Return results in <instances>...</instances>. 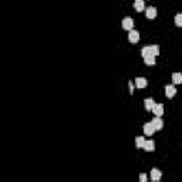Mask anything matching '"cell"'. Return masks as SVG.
Listing matches in <instances>:
<instances>
[{
	"label": "cell",
	"mask_w": 182,
	"mask_h": 182,
	"mask_svg": "<svg viewBox=\"0 0 182 182\" xmlns=\"http://www.w3.org/2000/svg\"><path fill=\"white\" fill-rule=\"evenodd\" d=\"M154 105H155V103H154L152 98H145V100H144V107H145L147 111H152Z\"/></svg>",
	"instance_id": "11"
},
{
	"label": "cell",
	"mask_w": 182,
	"mask_h": 182,
	"mask_svg": "<svg viewBox=\"0 0 182 182\" xmlns=\"http://www.w3.org/2000/svg\"><path fill=\"white\" fill-rule=\"evenodd\" d=\"M161 178H162V172H161L158 168H152V169H151V179L156 182V181H160Z\"/></svg>",
	"instance_id": "4"
},
{
	"label": "cell",
	"mask_w": 182,
	"mask_h": 182,
	"mask_svg": "<svg viewBox=\"0 0 182 182\" xmlns=\"http://www.w3.org/2000/svg\"><path fill=\"white\" fill-rule=\"evenodd\" d=\"M145 14H147L148 19H155L156 17V9L155 7H148L147 10H145Z\"/></svg>",
	"instance_id": "12"
},
{
	"label": "cell",
	"mask_w": 182,
	"mask_h": 182,
	"mask_svg": "<svg viewBox=\"0 0 182 182\" xmlns=\"http://www.w3.org/2000/svg\"><path fill=\"white\" fill-rule=\"evenodd\" d=\"M134 9L137 11H142L145 9V4H144V0H135L134 2Z\"/></svg>",
	"instance_id": "13"
},
{
	"label": "cell",
	"mask_w": 182,
	"mask_h": 182,
	"mask_svg": "<svg viewBox=\"0 0 182 182\" xmlns=\"http://www.w3.org/2000/svg\"><path fill=\"white\" fill-rule=\"evenodd\" d=\"M134 27V20L131 19V17H125L123 20V29L124 30H132Z\"/></svg>",
	"instance_id": "3"
},
{
	"label": "cell",
	"mask_w": 182,
	"mask_h": 182,
	"mask_svg": "<svg viewBox=\"0 0 182 182\" xmlns=\"http://www.w3.org/2000/svg\"><path fill=\"white\" fill-rule=\"evenodd\" d=\"M152 112L155 114V117H162L164 115V105L156 104L155 103V105H154V108H152Z\"/></svg>",
	"instance_id": "7"
},
{
	"label": "cell",
	"mask_w": 182,
	"mask_h": 182,
	"mask_svg": "<svg viewBox=\"0 0 182 182\" xmlns=\"http://www.w3.org/2000/svg\"><path fill=\"white\" fill-rule=\"evenodd\" d=\"M155 132V128H154L152 123H147L144 125V134L145 135H148V137H151V135Z\"/></svg>",
	"instance_id": "5"
},
{
	"label": "cell",
	"mask_w": 182,
	"mask_h": 182,
	"mask_svg": "<svg viewBox=\"0 0 182 182\" xmlns=\"http://www.w3.org/2000/svg\"><path fill=\"white\" fill-rule=\"evenodd\" d=\"M151 123H152L155 131H160V130H162V128H164V121H162V118H161V117H155V118H154Z\"/></svg>",
	"instance_id": "2"
},
{
	"label": "cell",
	"mask_w": 182,
	"mask_h": 182,
	"mask_svg": "<svg viewBox=\"0 0 182 182\" xmlns=\"http://www.w3.org/2000/svg\"><path fill=\"white\" fill-rule=\"evenodd\" d=\"M142 57H148V56H158L160 54V47L156 44L152 46H145L144 48L141 50Z\"/></svg>",
	"instance_id": "1"
},
{
	"label": "cell",
	"mask_w": 182,
	"mask_h": 182,
	"mask_svg": "<svg viewBox=\"0 0 182 182\" xmlns=\"http://www.w3.org/2000/svg\"><path fill=\"white\" fill-rule=\"evenodd\" d=\"M144 63L147 64V66H154V64H155V56L144 57Z\"/></svg>",
	"instance_id": "15"
},
{
	"label": "cell",
	"mask_w": 182,
	"mask_h": 182,
	"mask_svg": "<svg viewBox=\"0 0 182 182\" xmlns=\"http://www.w3.org/2000/svg\"><path fill=\"white\" fill-rule=\"evenodd\" d=\"M128 40H130L131 43H138V41H140V33H138V31H135V30H130Z\"/></svg>",
	"instance_id": "6"
},
{
	"label": "cell",
	"mask_w": 182,
	"mask_h": 182,
	"mask_svg": "<svg viewBox=\"0 0 182 182\" xmlns=\"http://www.w3.org/2000/svg\"><path fill=\"white\" fill-rule=\"evenodd\" d=\"M144 142H145V138L144 137H137V140H135V145H137V148H142V147H144Z\"/></svg>",
	"instance_id": "16"
},
{
	"label": "cell",
	"mask_w": 182,
	"mask_h": 182,
	"mask_svg": "<svg viewBox=\"0 0 182 182\" xmlns=\"http://www.w3.org/2000/svg\"><path fill=\"white\" fill-rule=\"evenodd\" d=\"M147 84H148V81H147L144 77H137L135 78V86H137V88H145Z\"/></svg>",
	"instance_id": "9"
},
{
	"label": "cell",
	"mask_w": 182,
	"mask_h": 182,
	"mask_svg": "<svg viewBox=\"0 0 182 182\" xmlns=\"http://www.w3.org/2000/svg\"><path fill=\"white\" fill-rule=\"evenodd\" d=\"M130 93L131 94L134 93V86H132V83H130Z\"/></svg>",
	"instance_id": "19"
},
{
	"label": "cell",
	"mask_w": 182,
	"mask_h": 182,
	"mask_svg": "<svg viewBox=\"0 0 182 182\" xmlns=\"http://www.w3.org/2000/svg\"><path fill=\"white\" fill-rule=\"evenodd\" d=\"M175 24H176L178 27H182V14L175 16Z\"/></svg>",
	"instance_id": "17"
},
{
	"label": "cell",
	"mask_w": 182,
	"mask_h": 182,
	"mask_svg": "<svg viewBox=\"0 0 182 182\" xmlns=\"http://www.w3.org/2000/svg\"><path fill=\"white\" fill-rule=\"evenodd\" d=\"M140 179H141V182H145V181H147V175L141 174V175H140Z\"/></svg>",
	"instance_id": "18"
},
{
	"label": "cell",
	"mask_w": 182,
	"mask_h": 182,
	"mask_svg": "<svg viewBox=\"0 0 182 182\" xmlns=\"http://www.w3.org/2000/svg\"><path fill=\"white\" fill-rule=\"evenodd\" d=\"M172 81H174V84H182L181 73H174V74H172Z\"/></svg>",
	"instance_id": "14"
},
{
	"label": "cell",
	"mask_w": 182,
	"mask_h": 182,
	"mask_svg": "<svg viewBox=\"0 0 182 182\" xmlns=\"http://www.w3.org/2000/svg\"><path fill=\"white\" fill-rule=\"evenodd\" d=\"M175 94H176V88H175L174 86H167L165 87V95H167L168 98L175 97Z\"/></svg>",
	"instance_id": "10"
},
{
	"label": "cell",
	"mask_w": 182,
	"mask_h": 182,
	"mask_svg": "<svg viewBox=\"0 0 182 182\" xmlns=\"http://www.w3.org/2000/svg\"><path fill=\"white\" fill-rule=\"evenodd\" d=\"M142 148H144L147 152H152V151H155V142L151 141V140H149V141H145Z\"/></svg>",
	"instance_id": "8"
}]
</instances>
